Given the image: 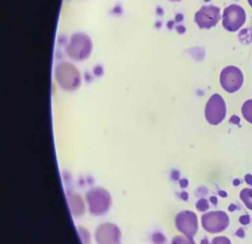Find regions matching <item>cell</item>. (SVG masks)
<instances>
[{"label":"cell","mask_w":252,"mask_h":244,"mask_svg":"<svg viewBox=\"0 0 252 244\" xmlns=\"http://www.w3.org/2000/svg\"><path fill=\"white\" fill-rule=\"evenodd\" d=\"M201 224L203 229L211 234L223 232L229 225V217L223 211H212L203 214Z\"/></svg>","instance_id":"cell-1"},{"label":"cell","mask_w":252,"mask_h":244,"mask_svg":"<svg viewBox=\"0 0 252 244\" xmlns=\"http://www.w3.org/2000/svg\"><path fill=\"white\" fill-rule=\"evenodd\" d=\"M226 106L220 94H215L208 100L205 108L206 121L212 125H218L225 119Z\"/></svg>","instance_id":"cell-2"},{"label":"cell","mask_w":252,"mask_h":244,"mask_svg":"<svg viewBox=\"0 0 252 244\" xmlns=\"http://www.w3.org/2000/svg\"><path fill=\"white\" fill-rule=\"evenodd\" d=\"M246 20V11L235 4L225 8L222 14V26L228 32H237L245 24Z\"/></svg>","instance_id":"cell-3"},{"label":"cell","mask_w":252,"mask_h":244,"mask_svg":"<svg viewBox=\"0 0 252 244\" xmlns=\"http://www.w3.org/2000/svg\"><path fill=\"white\" fill-rule=\"evenodd\" d=\"M243 73L238 68L230 66L224 68L220 73V81L222 88L230 94L240 90L243 84Z\"/></svg>","instance_id":"cell-4"},{"label":"cell","mask_w":252,"mask_h":244,"mask_svg":"<svg viewBox=\"0 0 252 244\" xmlns=\"http://www.w3.org/2000/svg\"><path fill=\"white\" fill-rule=\"evenodd\" d=\"M175 226L179 232L189 238H194L198 231V218L194 211H185L178 213L175 217Z\"/></svg>","instance_id":"cell-5"},{"label":"cell","mask_w":252,"mask_h":244,"mask_svg":"<svg viewBox=\"0 0 252 244\" xmlns=\"http://www.w3.org/2000/svg\"><path fill=\"white\" fill-rule=\"evenodd\" d=\"M220 19V8L215 5L202 6L194 16L196 24L201 29H209L215 27Z\"/></svg>","instance_id":"cell-6"},{"label":"cell","mask_w":252,"mask_h":244,"mask_svg":"<svg viewBox=\"0 0 252 244\" xmlns=\"http://www.w3.org/2000/svg\"><path fill=\"white\" fill-rule=\"evenodd\" d=\"M240 198L245 205L252 211V189H243L240 192Z\"/></svg>","instance_id":"cell-7"},{"label":"cell","mask_w":252,"mask_h":244,"mask_svg":"<svg viewBox=\"0 0 252 244\" xmlns=\"http://www.w3.org/2000/svg\"><path fill=\"white\" fill-rule=\"evenodd\" d=\"M242 114L245 119L252 124V100H249L243 103Z\"/></svg>","instance_id":"cell-8"},{"label":"cell","mask_w":252,"mask_h":244,"mask_svg":"<svg viewBox=\"0 0 252 244\" xmlns=\"http://www.w3.org/2000/svg\"><path fill=\"white\" fill-rule=\"evenodd\" d=\"M172 244H196L193 238H189L186 236L175 237L172 239Z\"/></svg>","instance_id":"cell-9"},{"label":"cell","mask_w":252,"mask_h":244,"mask_svg":"<svg viewBox=\"0 0 252 244\" xmlns=\"http://www.w3.org/2000/svg\"><path fill=\"white\" fill-rule=\"evenodd\" d=\"M196 208L201 212L207 211L209 208V203H208L207 200L205 199V198H201V199L199 200L196 203Z\"/></svg>","instance_id":"cell-10"},{"label":"cell","mask_w":252,"mask_h":244,"mask_svg":"<svg viewBox=\"0 0 252 244\" xmlns=\"http://www.w3.org/2000/svg\"><path fill=\"white\" fill-rule=\"evenodd\" d=\"M211 244H231V242L227 237L218 236L213 238Z\"/></svg>","instance_id":"cell-11"},{"label":"cell","mask_w":252,"mask_h":244,"mask_svg":"<svg viewBox=\"0 0 252 244\" xmlns=\"http://www.w3.org/2000/svg\"><path fill=\"white\" fill-rule=\"evenodd\" d=\"M239 222L243 226L249 225L251 222L250 216L249 214H244V215L240 216L239 218Z\"/></svg>","instance_id":"cell-12"},{"label":"cell","mask_w":252,"mask_h":244,"mask_svg":"<svg viewBox=\"0 0 252 244\" xmlns=\"http://www.w3.org/2000/svg\"><path fill=\"white\" fill-rule=\"evenodd\" d=\"M154 240L157 244H163L165 241V237L162 234H156L154 235Z\"/></svg>","instance_id":"cell-13"},{"label":"cell","mask_w":252,"mask_h":244,"mask_svg":"<svg viewBox=\"0 0 252 244\" xmlns=\"http://www.w3.org/2000/svg\"><path fill=\"white\" fill-rule=\"evenodd\" d=\"M235 235L236 236L238 237V238H244L245 236H246V233H245L244 229H242V228L237 229V232H236Z\"/></svg>","instance_id":"cell-14"},{"label":"cell","mask_w":252,"mask_h":244,"mask_svg":"<svg viewBox=\"0 0 252 244\" xmlns=\"http://www.w3.org/2000/svg\"><path fill=\"white\" fill-rule=\"evenodd\" d=\"M245 180H246V182L248 184L250 185V186H252V175H251V174H247V175L245 177Z\"/></svg>","instance_id":"cell-15"},{"label":"cell","mask_w":252,"mask_h":244,"mask_svg":"<svg viewBox=\"0 0 252 244\" xmlns=\"http://www.w3.org/2000/svg\"><path fill=\"white\" fill-rule=\"evenodd\" d=\"M180 185H181V187L186 188L188 186V180H186V179H183L180 181Z\"/></svg>","instance_id":"cell-16"},{"label":"cell","mask_w":252,"mask_h":244,"mask_svg":"<svg viewBox=\"0 0 252 244\" xmlns=\"http://www.w3.org/2000/svg\"><path fill=\"white\" fill-rule=\"evenodd\" d=\"M181 198L184 200V201H188L189 199V195L188 193L186 192H183L181 194Z\"/></svg>","instance_id":"cell-17"},{"label":"cell","mask_w":252,"mask_h":244,"mask_svg":"<svg viewBox=\"0 0 252 244\" xmlns=\"http://www.w3.org/2000/svg\"><path fill=\"white\" fill-rule=\"evenodd\" d=\"M210 201H211V203H212L214 204V205H217V203H218V199H217L216 197H215V196L211 197Z\"/></svg>","instance_id":"cell-18"},{"label":"cell","mask_w":252,"mask_h":244,"mask_svg":"<svg viewBox=\"0 0 252 244\" xmlns=\"http://www.w3.org/2000/svg\"><path fill=\"white\" fill-rule=\"evenodd\" d=\"M236 208H237V206H236L235 205H234V204H231V205L228 206V210H229L230 211H235Z\"/></svg>","instance_id":"cell-19"},{"label":"cell","mask_w":252,"mask_h":244,"mask_svg":"<svg viewBox=\"0 0 252 244\" xmlns=\"http://www.w3.org/2000/svg\"><path fill=\"white\" fill-rule=\"evenodd\" d=\"M218 194H219L220 196L222 197V198H226L227 197V193L224 192V191H220Z\"/></svg>","instance_id":"cell-20"},{"label":"cell","mask_w":252,"mask_h":244,"mask_svg":"<svg viewBox=\"0 0 252 244\" xmlns=\"http://www.w3.org/2000/svg\"><path fill=\"white\" fill-rule=\"evenodd\" d=\"M201 244H209V240L207 238H204V239L202 240L201 242H200Z\"/></svg>","instance_id":"cell-21"},{"label":"cell","mask_w":252,"mask_h":244,"mask_svg":"<svg viewBox=\"0 0 252 244\" xmlns=\"http://www.w3.org/2000/svg\"><path fill=\"white\" fill-rule=\"evenodd\" d=\"M240 181L239 180H235L234 181V186H238L239 184H240Z\"/></svg>","instance_id":"cell-22"},{"label":"cell","mask_w":252,"mask_h":244,"mask_svg":"<svg viewBox=\"0 0 252 244\" xmlns=\"http://www.w3.org/2000/svg\"><path fill=\"white\" fill-rule=\"evenodd\" d=\"M248 2H249V5L252 8V0H248Z\"/></svg>","instance_id":"cell-23"},{"label":"cell","mask_w":252,"mask_h":244,"mask_svg":"<svg viewBox=\"0 0 252 244\" xmlns=\"http://www.w3.org/2000/svg\"><path fill=\"white\" fill-rule=\"evenodd\" d=\"M170 1H172V2H179L181 0H170Z\"/></svg>","instance_id":"cell-24"}]
</instances>
